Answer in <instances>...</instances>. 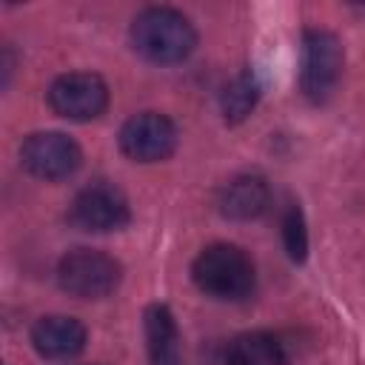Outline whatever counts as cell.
<instances>
[{"instance_id": "6da1fadb", "label": "cell", "mask_w": 365, "mask_h": 365, "mask_svg": "<svg viewBox=\"0 0 365 365\" xmlns=\"http://www.w3.org/2000/svg\"><path fill=\"white\" fill-rule=\"evenodd\" d=\"M131 46L151 63L168 66L185 60L197 46V31L185 14L165 6L143 9L131 23Z\"/></svg>"}, {"instance_id": "7a4b0ae2", "label": "cell", "mask_w": 365, "mask_h": 365, "mask_svg": "<svg viewBox=\"0 0 365 365\" xmlns=\"http://www.w3.org/2000/svg\"><path fill=\"white\" fill-rule=\"evenodd\" d=\"M197 288L214 299H242L254 291V262L251 257L228 242H214L202 248L191 265Z\"/></svg>"}, {"instance_id": "3957f363", "label": "cell", "mask_w": 365, "mask_h": 365, "mask_svg": "<svg viewBox=\"0 0 365 365\" xmlns=\"http://www.w3.org/2000/svg\"><path fill=\"white\" fill-rule=\"evenodd\" d=\"M342 66H345V51L334 31L308 29L302 34L299 86L311 103H325L334 94V88L342 77Z\"/></svg>"}, {"instance_id": "277c9868", "label": "cell", "mask_w": 365, "mask_h": 365, "mask_svg": "<svg viewBox=\"0 0 365 365\" xmlns=\"http://www.w3.org/2000/svg\"><path fill=\"white\" fill-rule=\"evenodd\" d=\"M123 268L114 257L94 248H74L57 265V282L66 294L80 299H103L117 291Z\"/></svg>"}, {"instance_id": "5b68a950", "label": "cell", "mask_w": 365, "mask_h": 365, "mask_svg": "<svg viewBox=\"0 0 365 365\" xmlns=\"http://www.w3.org/2000/svg\"><path fill=\"white\" fill-rule=\"evenodd\" d=\"M48 106L54 108V114H60L66 120L86 123L106 111L108 88H106L103 77H97L91 71L60 74L48 88Z\"/></svg>"}, {"instance_id": "8992f818", "label": "cell", "mask_w": 365, "mask_h": 365, "mask_svg": "<svg viewBox=\"0 0 365 365\" xmlns=\"http://www.w3.org/2000/svg\"><path fill=\"white\" fill-rule=\"evenodd\" d=\"M20 163L40 180H66L80 168L83 151L71 137L60 131H37L23 140Z\"/></svg>"}, {"instance_id": "52a82bcc", "label": "cell", "mask_w": 365, "mask_h": 365, "mask_svg": "<svg viewBox=\"0 0 365 365\" xmlns=\"http://www.w3.org/2000/svg\"><path fill=\"white\" fill-rule=\"evenodd\" d=\"M68 220L74 228L80 231H120L123 225H128L131 211H128V200L117 185L108 182H91L86 185L71 208H68Z\"/></svg>"}, {"instance_id": "ba28073f", "label": "cell", "mask_w": 365, "mask_h": 365, "mask_svg": "<svg viewBox=\"0 0 365 365\" xmlns=\"http://www.w3.org/2000/svg\"><path fill=\"white\" fill-rule=\"evenodd\" d=\"M120 148L137 163H160L177 148V128L165 114L143 111L123 123Z\"/></svg>"}, {"instance_id": "9c48e42d", "label": "cell", "mask_w": 365, "mask_h": 365, "mask_svg": "<svg viewBox=\"0 0 365 365\" xmlns=\"http://www.w3.org/2000/svg\"><path fill=\"white\" fill-rule=\"evenodd\" d=\"M31 345L46 359H68L86 348V328L74 317L51 314V317H43L34 322Z\"/></svg>"}, {"instance_id": "30bf717a", "label": "cell", "mask_w": 365, "mask_h": 365, "mask_svg": "<svg viewBox=\"0 0 365 365\" xmlns=\"http://www.w3.org/2000/svg\"><path fill=\"white\" fill-rule=\"evenodd\" d=\"M268 202L271 191L259 174H237L217 194V208L228 220H257Z\"/></svg>"}, {"instance_id": "8fae6325", "label": "cell", "mask_w": 365, "mask_h": 365, "mask_svg": "<svg viewBox=\"0 0 365 365\" xmlns=\"http://www.w3.org/2000/svg\"><path fill=\"white\" fill-rule=\"evenodd\" d=\"M145 342L154 365H177L180 331H177L174 314L160 302L145 308Z\"/></svg>"}, {"instance_id": "7c38bea8", "label": "cell", "mask_w": 365, "mask_h": 365, "mask_svg": "<svg viewBox=\"0 0 365 365\" xmlns=\"http://www.w3.org/2000/svg\"><path fill=\"white\" fill-rule=\"evenodd\" d=\"M225 365H285V348L268 331H248L228 342Z\"/></svg>"}, {"instance_id": "4fadbf2b", "label": "cell", "mask_w": 365, "mask_h": 365, "mask_svg": "<svg viewBox=\"0 0 365 365\" xmlns=\"http://www.w3.org/2000/svg\"><path fill=\"white\" fill-rule=\"evenodd\" d=\"M259 100V80L254 71H242L237 74L220 94V108H222V117L225 123H242L254 106Z\"/></svg>"}, {"instance_id": "5bb4252c", "label": "cell", "mask_w": 365, "mask_h": 365, "mask_svg": "<svg viewBox=\"0 0 365 365\" xmlns=\"http://www.w3.org/2000/svg\"><path fill=\"white\" fill-rule=\"evenodd\" d=\"M282 242H285V251L294 262H305V257H308V228H305L302 208L297 202L288 205V211L282 217Z\"/></svg>"}]
</instances>
